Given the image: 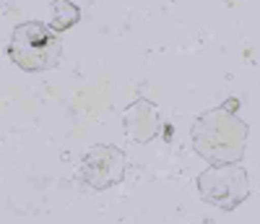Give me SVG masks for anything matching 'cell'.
Segmentation results:
<instances>
[{
    "label": "cell",
    "instance_id": "277c9868",
    "mask_svg": "<svg viewBox=\"0 0 260 224\" xmlns=\"http://www.w3.org/2000/svg\"><path fill=\"white\" fill-rule=\"evenodd\" d=\"M125 151L110 144H94L81 159V180L91 190H107L122 183L125 177Z\"/></svg>",
    "mask_w": 260,
    "mask_h": 224
},
{
    "label": "cell",
    "instance_id": "3957f363",
    "mask_svg": "<svg viewBox=\"0 0 260 224\" xmlns=\"http://www.w3.org/2000/svg\"><path fill=\"white\" fill-rule=\"evenodd\" d=\"M195 185H198L201 201H206V204L221 209V211H234L250 195V180L240 162L208 164V170L198 175Z\"/></svg>",
    "mask_w": 260,
    "mask_h": 224
},
{
    "label": "cell",
    "instance_id": "52a82bcc",
    "mask_svg": "<svg viewBox=\"0 0 260 224\" xmlns=\"http://www.w3.org/2000/svg\"><path fill=\"white\" fill-rule=\"evenodd\" d=\"M172 136H175V128L167 125V130H164V141H172Z\"/></svg>",
    "mask_w": 260,
    "mask_h": 224
},
{
    "label": "cell",
    "instance_id": "5b68a950",
    "mask_svg": "<svg viewBox=\"0 0 260 224\" xmlns=\"http://www.w3.org/2000/svg\"><path fill=\"white\" fill-rule=\"evenodd\" d=\"M122 128H125V136L133 138L136 144H151L161 130V115H159L156 102H151L146 97L133 99L125 107Z\"/></svg>",
    "mask_w": 260,
    "mask_h": 224
},
{
    "label": "cell",
    "instance_id": "6da1fadb",
    "mask_svg": "<svg viewBox=\"0 0 260 224\" xmlns=\"http://www.w3.org/2000/svg\"><path fill=\"white\" fill-rule=\"evenodd\" d=\"M240 99L229 97L219 107L201 112L190 125V144L208 164L242 162L247 146V123L237 115Z\"/></svg>",
    "mask_w": 260,
    "mask_h": 224
},
{
    "label": "cell",
    "instance_id": "7a4b0ae2",
    "mask_svg": "<svg viewBox=\"0 0 260 224\" xmlns=\"http://www.w3.org/2000/svg\"><path fill=\"white\" fill-rule=\"evenodd\" d=\"M8 58L26 73H45L57 68L62 58V44L50 29V24L42 21H24L18 24L8 42Z\"/></svg>",
    "mask_w": 260,
    "mask_h": 224
},
{
    "label": "cell",
    "instance_id": "8992f818",
    "mask_svg": "<svg viewBox=\"0 0 260 224\" xmlns=\"http://www.w3.org/2000/svg\"><path fill=\"white\" fill-rule=\"evenodd\" d=\"M78 21H81V8H78L76 3H68V0H57V3H52L50 29H52L55 34L73 29Z\"/></svg>",
    "mask_w": 260,
    "mask_h": 224
}]
</instances>
